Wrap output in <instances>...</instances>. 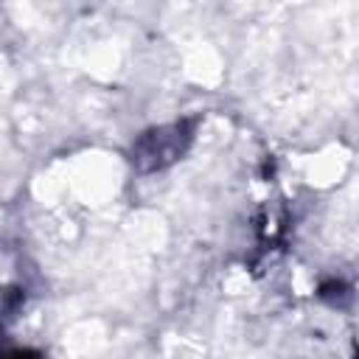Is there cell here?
I'll return each instance as SVG.
<instances>
[{
    "label": "cell",
    "mask_w": 359,
    "mask_h": 359,
    "mask_svg": "<svg viewBox=\"0 0 359 359\" xmlns=\"http://www.w3.org/2000/svg\"><path fill=\"white\" fill-rule=\"evenodd\" d=\"M185 140H188V135H185V126H182V123H174V126L149 132V135L137 143L135 160H137L143 168H163L165 163H171L174 157H180Z\"/></svg>",
    "instance_id": "1"
}]
</instances>
